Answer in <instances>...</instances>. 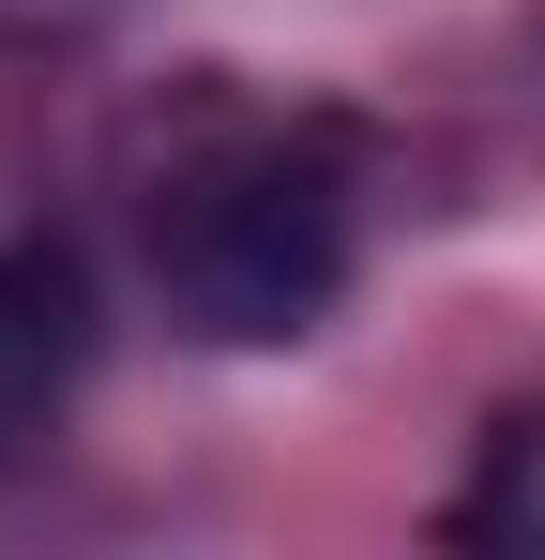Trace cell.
<instances>
[{"label": "cell", "mask_w": 545, "mask_h": 560, "mask_svg": "<svg viewBox=\"0 0 545 560\" xmlns=\"http://www.w3.org/2000/svg\"><path fill=\"white\" fill-rule=\"evenodd\" d=\"M454 546H545V409H515L485 469L454 485Z\"/></svg>", "instance_id": "3957f363"}, {"label": "cell", "mask_w": 545, "mask_h": 560, "mask_svg": "<svg viewBox=\"0 0 545 560\" xmlns=\"http://www.w3.org/2000/svg\"><path fill=\"white\" fill-rule=\"evenodd\" d=\"M91 349H106L91 258H77V243H0V469L61 440V409H77Z\"/></svg>", "instance_id": "7a4b0ae2"}, {"label": "cell", "mask_w": 545, "mask_h": 560, "mask_svg": "<svg viewBox=\"0 0 545 560\" xmlns=\"http://www.w3.org/2000/svg\"><path fill=\"white\" fill-rule=\"evenodd\" d=\"M363 273V152L334 121H228L152 183V303L197 349H303Z\"/></svg>", "instance_id": "6da1fadb"}]
</instances>
